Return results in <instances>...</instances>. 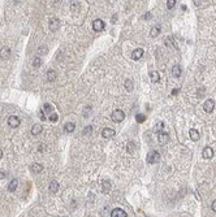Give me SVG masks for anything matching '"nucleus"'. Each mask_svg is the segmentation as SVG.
Masks as SVG:
<instances>
[{
	"label": "nucleus",
	"mask_w": 216,
	"mask_h": 217,
	"mask_svg": "<svg viewBox=\"0 0 216 217\" xmlns=\"http://www.w3.org/2000/svg\"><path fill=\"white\" fill-rule=\"evenodd\" d=\"M126 216H128L126 212L121 208H115L111 212V217H126Z\"/></svg>",
	"instance_id": "6e6552de"
},
{
	"label": "nucleus",
	"mask_w": 216,
	"mask_h": 217,
	"mask_svg": "<svg viewBox=\"0 0 216 217\" xmlns=\"http://www.w3.org/2000/svg\"><path fill=\"white\" fill-rule=\"evenodd\" d=\"M174 5H176V0H167V8L168 9H172Z\"/></svg>",
	"instance_id": "cd10ccee"
},
{
	"label": "nucleus",
	"mask_w": 216,
	"mask_h": 217,
	"mask_svg": "<svg viewBox=\"0 0 216 217\" xmlns=\"http://www.w3.org/2000/svg\"><path fill=\"white\" fill-rule=\"evenodd\" d=\"M20 124H21V121L17 116H10V117L8 118V125H9L10 128H18Z\"/></svg>",
	"instance_id": "423d86ee"
},
{
	"label": "nucleus",
	"mask_w": 216,
	"mask_h": 217,
	"mask_svg": "<svg viewBox=\"0 0 216 217\" xmlns=\"http://www.w3.org/2000/svg\"><path fill=\"white\" fill-rule=\"evenodd\" d=\"M43 170V165L42 164H38V162H34V164L30 165V172L34 173V174H38Z\"/></svg>",
	"instance_id": "9d476101"
},
{
	"label": "nucleus",
	"mask_w": 216,
	"mask_h": 217,
	"mask_svg": "<svg viewBox=\"0 0 216 217\" xmlns=\"http://www.w3.org/2000/svg\"><path fill=\"white\" fill-rule=\"evenodd\" d=\"M9 56H10V50L8 47H3L0 50V59L7 60V59H9Z\"/></svg>",
	"instance_id": "ddd939ff"
},
{
	"label": "nucleus",
	"mask_w": 216,
	"mask_h": 217,
	"mask_svg": "<svg viewBox=\"0 0 216 217\" xmlns=\"http://www.w3.org/2000/svg\"><path fill=\"white\" fill-rule=\"evenodd\" d=\"M133 81L132 79H126L125 81V90H126L128 92H130V91H133Z\"/></svg>",
	"instance_id": "5701e85b"
},
{
	"label": "nucleus",
	"mask_w": 216,
	"mask_h": 217,
	"mask_svg": "<svg viewBox=\"0 0 216 217\" xmlns=\"http://www.w3.org/2000/svg\"><path fill=\"white\" fill-rule=\"evenodd\" d=\"M57 190H59V183H57V181H52V182L49 183V191L56 194Z\"/></svg>",
	"instance_id": "4be33fe9"
},
{
	"label": "nucleus",
	"mask_w": 216,
	"mask_h": 217,
	"mask_svg": "<svg viewBox=\"0 0 216 217\" xmlns=\"http://www.w3.org/2000/svg\"><path fill=\"white\" fill-rule=\"evenodd\" d=\"M115 134H116V131H115L113 129H111V128H106V129H103V131H101V136L106 138V139L112 138Z\"/></svg>",
	"instance_id": "1a4fd4ad"
},
{
	"label": "nucleus",
	"mask_w": 216,
	"mask_h": 217,
	"mask_svg": "<svg viewBox=\"0 0 216 217\" xmlns=\"http://www.w3.org/2000/svg\"><path fill=\"white\" fill-rule=\"evenodd\" d=\"M91 130H93V128H91V126H86V128L83 129V135H88V134L91 133Z\"/></svg>",
	"instance_id": "7c9ffc66"
},
{
	"label": "nucleus",
	"mask_w": 216,
	"mask_h": 217,
	"mask_svg": "<svg viewBox=\"0 0 216 217\" xmlns=\"http://www.w3.org/2000/svg\"><path fill=\"white\" fill-rule=\"evenodd\" d=\"M5 177H7V172H0V179H3Z\"/></svg>",
	"instance_id": "f704fd0d"
},
{
	"label": "nucleus",
	"mask_w": 216,
	"mask_h": 217,
	"mask_svg": "<svg viewBox=\"0 0 216 217\" xmlns=\"http://www.w3.org/2000/svg\"><path fill=\"white\" fill-rule=\"evenodd\" d=\"M172 76H173L174 78H178V77H181V66H180V65H174L173 68H172Z\"/></svg>",
	"instance_id": "2eb2a0df"
},
{
	"label": "nucleus",
	"mask_w": 216,
	"mask_h": 217,
	"mask_svg": "<svg viewBox=\"0 0 216 217\" xmlns=\"http://www.w3.org/2000/svg\"><path fill=\"white\" fill-rule=\"evenodd\" d=\"M160 31H161L160 26H154L152 29H151V31H150V37L151 38H156L159 34H160Z\"/></svg>",
	"instance_id": "f3484780"
},
{
	"label": "nucleus",
	"mask_w": 216,
	"mask_h": 217,
	"mask_svg": "<svg viewBox=\"0 0 216 217\" xmlns=\"http://www.w3.org/2000/svg\"><path fill=\"white\" fill-rule=\"evenodd\" d=\"M158 141H159V143L165 144L167 142L169 141V134L168 133H160L158 135Z\"/></svg>",
	"instance_id": "4468645a"
},
{
	"label": "nucleus",
	"mask_w": 216,
	"mask_h": 217,
	"mask_svg": "<svg viewBox=\"0 0 216 217\" xmlns=\"http://www.w3.org/2000/svg\"><path fill=\"white\" fill-rule=\"evenodd\" d=\"M18 187V179H12L9 182V185H8V190L10 191V192H13V191H16V188Z\"/></svg>",
	"instance_id": "dca6fc26"
},
{
	"label": "nucleus",
	"mask_w": 216,
	"mask_h": 217,
	"mask_svg": "<svg viewBox=\"0 0 216 217\" xmlns=\"http://www.w3.org/2000/svg\"><path fill=\"white\" fill-rule=\"evenodd\" d=\"M150 79L152 82H159V79H160V74L158 73V72H155V70H151L150 72Z\"/></svg>",
	"instance_id": "a211bd4d"
},
{
	"label": "nucleus",
	"mask_w": 216,
	"mask_h": 217,
	"mask_svg": "<svg viewBox=\"0 0 216 217\" xmlns=\"http://www.w3.org/2000/svg\"><path fill=\"white\" fill-rule=\"evenodd\" d=\"M40 118H42L43 121H46V115H44L43 111H40Z\"/></svg>",
	"instance_id": "e433bc0d"
},
{
	"label": "nucleus",
	"mask_w": 216,
	"mask_h": 217,
	"mask_svg": "<svg viewBox=\"0 0 216 217\" xmlns=\"http://www.w3.org/2000/svg\"><path fill=\"white\" fill-rule=\"evenodd\" d=\"M43 130V128H42V125H39V124H35V125L31 128V134L33 135H38L40 131Z\"/></svg>",
	"instance_id": "6ab92c4d"
},
{
	"label": "nucleus",
	"mask_w": 216,
	"mask_h": 217,
	"mask_svg": "<svg viewBox=\"0 0 216 217\" xmlns=\"http://www.w3.org/2000/svg\"><path fill=\"white\" fill-rule=\"evenodd\" d=\"M211 209H212L213 212H216V199L212 201V204H211Z\"/></svg>",
	"instance_id": "72a5a7b5"
},
{
	"label": "nucleus",
	"mask_w": 216,
	"mask_h": 217,
	"mask_svg": "<svg viewBox=\"0 0 216 217\" xmlns=\"http://www.w3.org/2000/svg\"><path fill=\"white\" fill-rule=\"evenodd\" d=\"M74 129H75V125L73 122H67L64 125V130L67 131V133H73V131H74Z\"/></svg>",
	"instance_id": "412c9836"
},
{
	"label": "nucleus",
	"mask_w": 216,
	"mask_h": 217,
	"mask_svg": "<svg viewBox=\"0 0 216 217\" xmlns=\"http://www.w3.org/2000/svg\"><path fill=\"white\" fill-rule=\"evenodd\" d=\"M189 134H190V138H191L193 142H198V141H199L200 134H199V131H198L197 129H190Z\"/></svg>",
	"instance_id": "f8f14e48"
},
{
	"label": "nucleus",
	"mask_w": 216,
	"mask_h": 217,
	"mask_svg": "<svg viewBox=\"0 0 216 217\" xmlns=\"http://www.w3.org/2000/svg\"><path fill=\"white\" fill-rule=\"evenodd\" d=\"M213 108H215V102L212 99H207L204 102V104H203V111L206 113H211L213 111Z\"/></svg>",
	"instance_id": "7ed1b4c3"
},
{
	"label": "nucleus",
	"mask_w": 216,
	"mask_h": 217,
	"mask_svg": "<svg viewBox=\"0 0 216 217\" xmlns=\"http://www.w3.org/2000/svg\"><path fill=\"white\" fill-rule=\"evenodd\" d=\"M104 27H106V25H104V22L101 21V20H94L93 21V29L95 30V31H103Z\"/></svg>",
	"instance_id": "39448f33"
},
{
	"label": "nucleus",
	"mask_w": 216,
	"mask_h": 217,
	"mask_svg": "<svg viewBox=\"0 0 216 217\" xmlns=\"http://www.w3.org/2000/svg\"><path fill=\"white\" fill-rule=\"evenodd\" d=\"M47 79H48L49 82H52V81H55L56 79V72L53 70V69H49L48 72H47Z\"/></svg>",
	"instance_id": "aec40b11"
},
{
	"label": "nucleus",
	"mask_w": 216,
	"mask_h": 217,
	"mask_svg": "<svg viewBox=\"0 0 216 217\" xmlns=\"http://www.w3.org/2000/svg\"><path fill=\"white\" fill-rule=\"evenodd\" d=\"M163 126H164V124L160 121V122H158V124H156V126H155V130H156V131H158V130H161V129H163Z\"/></svg>",
	"instance_id": "473e14b6"
},
{
	"label": "nucleus",
	"mask_w": 216,
	"mask_h": 217,
	"mask_svg": "<svg viewBox=\"0 0 216 217\" xmlns=\"http://www.w3.org/2000/svg\"><path fill=\"white\" fill-rule=\"evenodd\" d=\"M111 118H112V121H113V122L119 124V122H121V121H124L125 113L122 112L121 109H116V111H113V112H112Z\"/></svg>",
	"instance_id": "f257e3e1"
},
{
	"label": "nucleus",
	"mask_w": 216,
	"mask_h": 217,
	"mask_svg": "<svg viewBox=\"0 0 216 217\" xmlns=\"http://www.w3.org/2000/svg\"><path fill=\"white\" fill-rule=\"evenodd\" d=\"M1 157H3V149L0 148V159H1Z\"/></svg>",
	"instance_id": "ea45409f"
},
{
	"label": "nucleus",
	"mask_w": 216,
	"mask_h": 217,
	"mask_svg": "<svg viewBox=\"0 0 216 217\" xmlns=\"http://www.w3.org/2000/svg\"><path fill=\"white\" fill-rule=\"evenodd\" d=\"M148 18H151V13H146L145 14V20H148Z\"/></svg>",
	"instance_id": "4c0bfd02"
},
{
	"label": "nucleus",
	"mask_w": 216,
	"mask_h": 217,
	"mask_svg": "<svg viewBox=\"0 0 216 217\" xmlns=\"http://www.w3.org/2000/svg\"><path fill=\"white\" fill-rule=\"evenodd\" d=\"M48 120L51 121V122H56V121L59 120V116H57V115H56V113H55V112H52L51 115L48 116Z\"/></svg>",
	"instance_id": "a878e982"
},
{
	"label": "nucleus",
	"mask_w": 216,
	"mask_h": 217,
	"mask_svg": "<svg viewBox=\"0 0 216 217\" xmlns=\"http://www.w3.org/2000/svg\"><path fill=\"white\" fill-rule=\"evenodd\" d=\"M135 120H137V122L142 124V122H145V121H146V116L145 115H137V116H135Z\"/></svg>",
	"instance_id": "bb28decb"
},
{
	"label": "nucleus",
	"mask_w": 216,
	"mask_h": 217,
	"mask_svg": "<svg viewBox=\"0 0 216 217\" xmlns=\"http://www.w3.org/2000/svg\"><path fill=\"white\" fill-rule=\"evenodd\" d=\"M160 160V154H159L158 151H152L148 154L147 156V162H150V164H156V162Z\"/></svg>",
	"instance_id": "f03ea898"
},
{
	"label": "nucleus",
	"mask_w": 216,
	"mask_h": 217,
	"mask_svg": "<svg viewBox=\"0 0 216 217\" xmlns=\"http://www.w3.org/2000/svg\"><path fill=\"white\" fill-rule=\"evenodd\" d=\"M193 1H194V4H195L197 7H199L200 4H202V0H193Z\"/></svg>",
	"instance_id": "c9c22d12"
},
{
	"label": "nucleus",
	"mask_w": 216,
	"mask_h": 217,
	"mask_svg": "<svg viewBox=\"0 0 216 217\" xmlns=\"http://www.w3.org/2000/svg\"><path fill=\"white\" fill-rule=\"evenodd\" d=\"M43 112L46 113V115H51L52 112H53V107L49 104H44L43 105Z\"/></svg>",
	"instance_id": "b1692460"
},
{
	"label": "nucleus",
	"mask_w": 216,
	"mask_h": 217,
	"mask_svg": "<svg viewBox=\"0 0 216 217\" xmlns=\"http://www.w3.org/2000/svg\"><path fill=\"white\" fill-rule=\"evenodd\" d=\"M103 192H108L109 188H111V183H109V181H103Z\"/></svg>",
	"instance_id": "393cba45"
},
{
	"label": "nucleus",
	"mask_w": 216,
	"mask_h": 217,
	"mask_svg": "<svg viewBox=\"0 0 216 217\" xmlns=\"http://www.w3.org/2000/svg\"><path fill=\"white\" fill-rule=\"evenodd\" d=\"M177 92H178V89H174L173 92H172V95H177Z\"/></svg>",
	"instance_id": "58836bf2"
},
{
	"label": "nucleus",
	"mask_w": 216,
	"mask_h": 217,
	"mask_svg": "<svg viewBox=\"0 0 216 217\" xmlns=\"http://www.w3.org/2000/svg\"><path fill=\"white\" fill-rule=\"evenodd\" d=\"M38 53H39V55L47 53V47H43V46H42V47H39V48H38Z\"/></svg>",
	"instance_id": "2f4dec72"
},
{
	"label": "nucleus",
	"mask_w": 216,
	"mask_h": 217,
	"mask_svg": "<svg viewBox=\"0 0 216 217\" xmlns=\"http://www.w3.org/2000/svg\"><path fill=\"white\" fill-rule=\"evenodd\" d=\"M48 27H49L51 31H56V30H59V27H60V21L56 18V17H51V18H49Z\"/></svg>",
	"instance_id": "20e7f679"
},
{
	"label": "nucleus",
	"mask_w": 216,
	"mask_h": 217,
	"mask_svg": "<svg viewBox=\"0 0 216 217\" xmlns=\"http://www.w3.org/2000/svg\"><path fill=\"white\" fill-rule=\"evenodd\" d=\"M40 64H42V61H40V59H39V57L34 59V61H33V66H34V68H39V66H40Z\"/></svg>",
	"instance_id": "c85d7f7f"
},
{
	"label": "nucleus",
	"mask_w": 216,
	"mask_h": 217,
	"mask_svg": "<svg viewBox=\"0 0 216 217\" xmlns=\"http://www.w3.org/2000/svg\"><path fill=\"white\" fill-rule=\"evenodd\" d=\"M126 149H128V152H130V154H133V151H134V144H133V142H129V143H128Z\"/></svg>",
	"instance_id": "c756f323"
},
{
	"label": "nucleus",
	"mask_w": 216,
	"mask_h": 217,
	"mask_svg": "<svg viewBox=\"0 0 216 217\" xmlns=\"http://www.w3.org/2000/svg\"><path fill=\"white\" fill-rule=\"evenodd\" d=\"M212 156H213V149L211 148V147H204L203 151H202V157H203V159L208 160V159H212Z\"/></svg>",
	"instance_id": "0eeeda50"
},
{
	"label": "nucleus",
	"mask_w": 216,
	"mask_h": 217,
	"mask_svg": "<svg viewBox=\"0 0 216 217\" xmlns=\"http://www.w3.org/2000/svg\"><path fill=\"white\" fill-rule=\"evenodd\" d=\"M142 56H143V48H135V50L133 51V53H132V59L134 61L139 60Z\"/></svg>",
	"instance_id": "9b49d317"
}]
</instances>
